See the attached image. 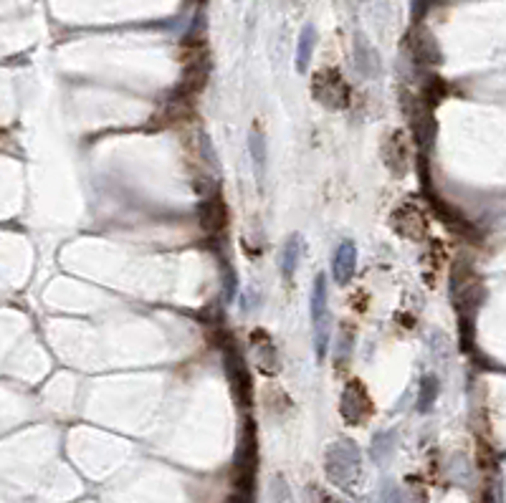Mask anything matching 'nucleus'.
<instances>
[{"mask_svg": "<svg viewBox=\"0 0 506 503\" xmlns=\"http://www.w3.org/2000/svg\"><path fill=\"white\" fill-rule=\"evenodd\" d=\"M392 226H395V231L400 233V236L405 238H423L425 231H428V220H425V215L420 213L415 205H402V208H397L395 213H392Z\"/></svg>", "mask_w": 506, "mask_h": 503, "instance_id": "20e7f679", "label": "nucleus"}, {"mask_svg": "<svg viewBox=\"0 0 506 503\" xmlns=\"http://www.w3.org/2000/svg\"><path fill=\"white\" fill-rule=\"evenodd\" d=\"M314 94L329 109H344L349 104V87L344 84L339 71H319L314 79Z\"/></svg>", "mask_w": 506, "mask_h": 503, "instance_id": "f03ea898", "label": "nucleus"}, {"mask_svg": "<svg viewBox=\"0 0 506 503\" xmlns=\"http://www.w3.org/2000/svg\"><path fill=\"white\" fill-rule=\"evenodd\" d=\"M314 41H317L314 28H312V26H307V28H304V33H302V41H299V69H302V71H304V66H307L309 51H312V46H314Z\"/></svg>", "mask_w": 506, "mask_h": 503, "instance_id": "1a4fd4ad", "label": "nucleus"}, {"mask_svg": "<svg viewBox=\"0 0 506 503\" xmlns=\"http://www.w3.org/2000/svg\"><path fill=\"white\" fill-rule=\"evenodd\" d=\"M312 321L317 329V352L324 357L326 352V334H329V306H326V281L319 276L314 281V294H312Z\"/></svg>", "mask_w": 506, "mask_h": 503, "instance_id": "7ed1b4c3", "label": "nucleus"}, {"mask_svg": "<svg viewBox=\"0 0 506 503\" xmlns=\"http://www.w3.org/2000/svg\"><path fill=\"white\" fill-rule=\"evenodd\" d=\"M251 152H253V160H256L258 170H261V157H263V147H261V137H258V134H253V137H251Z\"/></svg>", "mask_w": 506, "mask_h": 503, "instance_id": "f8f14e48", "label": "nucleus"}, {"mask_svg": "<svg viewBox=\"0 0 506 503\" xmlns=\"http://www.w3.org/2000/svg\"><path fill=\"white\" fill-rule=\"evenodd\" d=\"M365 412H370V399H367V392L362 389L360 382H352V385L344 389L342 415H344V420H349V422H360L362 417H365Z\"/></svg>", "mask_w": 506, "mask_h": 503, "instance_id": "39448f33", "label": "nucleus"}, {"mask_svg": "<svg viewBox=\"0 0 506 503\" xmlns=\"http://www.w3.org/2000/svg\"><path fill=\"white\" fill-rule=\"evenodd\" d=\"M355 266H357V250H355V243H342L337 248V255H334V278H337L339 284H347L352 273H355Z\"/></svg>", "mask_w": 506, "mask_h": 503, "instance_id": "423d86ee", "label": "nucleus"}, {"mask_svg": "<svg viewBox=\"0 0 506 503\" xmlns=\"http://www.w3.org/2000/svg\"><path fill=\"white\" fill-rule=\"evenodd\" d=\"M203 226L208 231H221L226 226V205L221 197H210L203 208Z\"/></svg>", "mask_w": 506, "mask_h": 503, "instance_id": "0eeeda50", "label": "nucleus"}, {"mask_svg": "<svg viewBox=\"0 0 506 503\" xmlns=\"http://www.w3.org/2000/svg\"><path fill=\"white\" fill-rule=\"evenodd\" d=\"M326 475L337 483V486L347 488L355 483V478L360 475V451L355 448V443H334L326 451Z\"/></svg>", "mask_w": 506, "mask_h": 503, "instance_id": "f257e3e1", "label": "nucleus"}, {"mask_svg": "<svg viewBox=\"0 0 506 503\" xmlns=\"http://www.w3.org/2000/svg\"><path fill=\"white\" fill-rule=\"evenodd\" d=\"M380 503H402L400 501V491H397L395 483H385L383 496H380Z\"/></svg>", "mask_w": 506, "mask_h": 503, "instance_id": "9d476101", "label": "nucleus"}, {"mask_svg": "<svg viewBox=\"0 0 506 503\" xmlns=\"http://www.w3.org/2000/svg\"><path fill=\"white\" fill-rule=\"evenodd\" d=\"M307 503H337L334 501L332 496H329V493H324L321 491V488H309V496H307Z\"/></svg>", "mask_w": 506, "mask_h": 503, "instance_id": "9b49d317", "label": "nucleus"}, {"mask_svg": "<svg viewBox=\"0 0 506 503\" xmlns=\"http://www.w3.org/2000/svg\"><path fill=\"white\" fill-rule=\"evenodd\" d=\"M299 250H302V245H299V238L291 236L289 243H286V248H284V273H286V276H291V273H294V268H297Z\"/></svg>", "mask_w": 506, "mask_h": 503, "instance_id": "6e6552de", "label": "nucleus"}]
</instances>
